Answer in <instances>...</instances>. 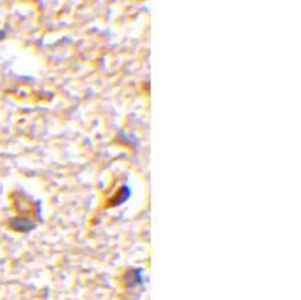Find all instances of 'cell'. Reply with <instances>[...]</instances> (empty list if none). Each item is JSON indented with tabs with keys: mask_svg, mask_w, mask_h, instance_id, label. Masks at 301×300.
I'll return each instance as SVG.
<instances>
[{
	"mask_svg": "<svg viewBox=\"0 0 301 300\" xmlns=\"http://www.w3.org/2000/svg\"><path fill=\"white\" fill-rule=\"evenodd\" d=\"M9 228L16 233H29L35 228V223L27 216H15L9 221Z\"/></svg>",
	"mask_w": 301,
	"mask_h": 300,
	"instance_id": "1",
	"label": "cell"
},
{
	"mask_svg": "<svg viewBox=\"0 0 301 300\" xmlns=\"http://www.w3.org/2000/svg\"><path fill=\"white\" fill-rule=\"evenodd\" d=\"M6 35H8V33H6V30H4V29H0V42H2L3 40L5 39Z\"/></svg>",
	"mask_w": 301,
	"mask_h": 300,
	"instance_id": "2",
	"label": "cell"
}]
</instances>
